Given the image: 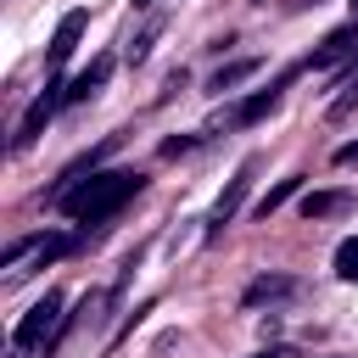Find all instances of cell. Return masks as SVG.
Instances as JSON below:
<instances>
[{"instance_id":"10","label":"cell","mask_w":358,"mask_h":358,"mask_svg":"<svg viewBox=\"0 0 358 358\" xmlns=\"http://www.w3.org/2000/svg\"><path fill=\"white\" fill-rule=\"evenodd\" d=\"M352 50H358V28H341V34H330V39L313 50L308 67H330V62H341V56H352Z\"/></svg>"},{"instance_id":"7","label":"cell","mask_w":358,"mask_h":358,"mask_svg":"<svg viewBox=\"0 0 358 358\" xmlns=\"http://www.w3.org/2000/svg\"><path fill=\"white\" fill-rule=\"evenodd\" d=\"M352 213V190H308L302 196V218H336Z\"/></svg>"},{"instance_id":"4","label":"cell","mask_w":358,"mask_h":358,"mask_svg":"<svg viewBox=\"0 0 358 358\" xmlns=\"http://www.w3.org/2000/svg\"><path fill=\"white\" fill-rule=\"evenodd\" d=\"M117 145H123V134H106V140H101V145H95L90 157H78L73 168H62V179H56V185L45 190V201H50V207H62V201H67V196H73V190L84 185V173H95V162H101V157H112Z\"/></svg>"},{"instance_id":"12","label":"cell","mask_w":358,"mask_h":358,"mask_svg":"<svg viewBox=\"0 0 358 358\" xmlns=\"http://www.w3.org/2000/svg\"><path fill=\"white\" fill-rule=\"evenodd\" d=\"M336 274H341V280H358V235H347V241L336 246Z\"/></svg>"},{"instance_id":"16","label":"cell","mask_w":358,"mask_h":358,"mask_svg":"<svg viewBox=\"0 0 358 358\" xmlns=\"http://www.w3.org/2000/svg\"><path fill=\"white\" fill-rule=\"evenodd\" d=\"M336 162H358V140H347V145L336 151Z\"/></svg>"},{"instance_id":"6","label":"cell","mask_w":358,"mask_h":358,"mask_svg":"<svg viewBox=\"0 0 358 358\" xmlns=\"http://www.w3.org/2000/svg\"><path fill=\"white\" fill-rule=\"evenodd\" d=\"M246 185H252V162H246V168L229 179V190L213 201V213H207V224H213V229H218V224H229V218L241 213V201H246Z\"/></svg>"},{"instance_id":"8","label":"cell","mask_w":358,"mask_h":358,"mask_svg":"<svg viewBox=\"0 0 358 358\" xmlns=\"http://www.w3.org/2000/svg\"><path fill=\"white\" fill-rule=\"evenodd\" d=\"M280 296H296V280L291 274H263V280H252L246 285V308H263V302H280Z\"/></svg>"},{"instance_id":"11","label":"cell","mask_w":358,"mask_h":358,"mask_svg":"<svg viewBox=\"0 0 358 358\" xmlns=\"http://www.w3.org/2000/svg\"><path fill=\"white\" fill-rule=\"evenodd\" d=\"M274 106H280V90H257L252 101H241V106H235V123H257V117H268Z\"/></svg>"},{"instance_id":"18","label":"cell","mask_w":358,"mask_h":358,"mask_svg":"<svg viewBox=\"0 0 358 358\" xmlns=\"http://www.w3.org/2000/svg\"><path fill=\"white\" fill-rule=\"evenodd\" d=\"M134 6H151V0H134Z\"/></svg>"},{"instance_id":"5","label":"cell","mask_w":358,"mask_h":358,"mask_svg":"<svg viewBox=\"0 0 358 358\" xmlns=\"http://www.w3.org/2000/svg\"><path fill=\"white\" fill-rule=\"evenodd\" d=\"M78 39H84V11H67V17L56 22V34H50V56H45V62L62 67V62L78 50Z\"/></svg>"},{"instance_id":"1","label":"cell","mask_w":358,"mask_h":358,"mask_svg":"<svg viewBox=\"0 0 358 358\" xmlns=\"http://www.w3.org/2000/svg\"><path fill=\"white\" fill-rule=\"evenodd\" d=\"M140 185H145V179H140V173H129V168H123V173H90V179L62 201V207H67L84 229H101V218H112V213H117Z\"/></svg>"},{"instance_id":"9","label":"cell","mask_w":358,"mask_h":358,"mask_svg":"<svg viewBox=\"0 0 358 358\" xmlns=\"http://www.w3.org/2000/svg\"><path fill=\"white\" fill-rule=\"evenodd\" d=\"M106 73H112V56H95V62H90V67H84V73L67 84V101H84V95H95V90L106 84Z\"/></svg>"},{"instance_id":"14","label":"cell","mask_w":358,"mask_h":358,"mask_svg":"<svg viewBox=\"0 0 358 358\" xmlns=\"http://www.w3.org/2000/svg\"><path fill=\"white\" fill-rule=\"evenodd\" d=\"M291 196H296V179H280V185H274V190H268V196H263V201H257V213H263V218H268V213H274V207H280V201H291Z\"/></svg>"},{"instance_id":"2","label":"cell","mask_w":358,"mask_h":358,"mask_svg":"<svg viewBox=\"0 0 358 358\" xmlns=\"http://www.w3.org/2000/svg\"><path fill=\"white\" fill-rule=\"evenodd\" d=\"M56 330H62V296H56V291H45V296L17 319V330H11V352H28V347H39V341L50 347V336H56Z\"/></svg>"},{"instance_id":"13","label":"cell","mask_w":358,"mask_h":358,"mask_svg":"<svg viewBox=\"0 0 358 358\" xmlns=\"http://www.w3.org/2000/svg\"><path fill=\"white\" fill-rule=\"evenodd\" d=\"M252 73H257V62H252V56H246V62H229V67L213 78V90H229V84H241V78H252Z\"/></svg>"},{"instance_id":"15","label":"cell","mask_w":358,"mask_h":358,"mask_svg":"<svg viewBox=\"0 0 358 358\" xmlns=\"http://www.w3.org/2000/svg\"><path fill=\"white\" fill-rule=\"evenodd\" d=\"M145 50H151V34H140V39L129 45V62H145Z\"/></svg>"},{"instance_id":"17","label":"cell","mask_w":358,"mask_h":358,"mask_svg":"<svg viewBox=\"0 0 358 358\" xmlns=\"http://www.w3.org/2000/svg\"><path fill=\"white\" fill-rule=\"evenodd\" d=\"M257 358H285V352H280V347H268V352H257Z\"/></svg>"},{"instance_id":"3","label":"cell","mask_w":358,"mask_h":358,"mask_svg":"<svg viewBox=\"0 0 358 358\" xmlns=\"http://www.w3.org/2000/svg\"><path fill=\"white\" fill-rule=\"evenodd\" d=\"M56 106H67V84H45V95H39V101H34L28 112H22V123H17L11 145H17V151H28V145L39 140V129L50 123V112H56Z\"/></svg>"}]
</instances>
